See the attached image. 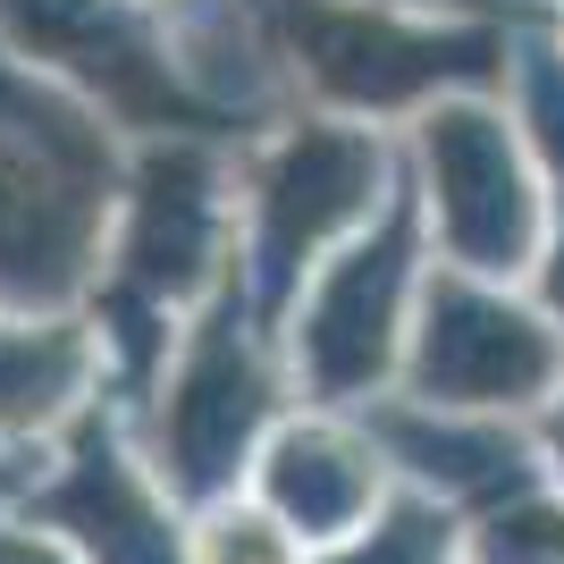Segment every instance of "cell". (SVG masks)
Wrapping results in <instances>:
<instances>
[{
  "label": "cell",
  "mask_w": 564,
  "mask_h": 564,
  "mask_svg": "<svg viewBox=\"0 0 564 564\" xmlns=\"http://www.w3.org/2000/svg\"><path fill=\"white\" fill-rule=\"evenodd\" d=\"M564 379V321L522 295L514 279L480 270H430L413 337H404L397 397L422 404H464V413H531Z\"/></svg>",
  "instance_id": "8"
},
{
  "label": "cell",
  "mask_w": 564,
  "mask_h": 564,
  "mask_svg": "<svg viewBox=\"0 0 564 564\" xmlns=\"http://www.w3.org/2000/svg\"><path fill=\"white\" fill-rule=\"evenodd\" d=\"M438 270L430 219L413 203V186L388 194V212L362 236H346L279 312V346L295 371L304 404H337V413H371L379 397H397L404 337L422 312V286Z\"/></svg>",
  "instance_id": "6"
},
{
  "label": "cell",
  "mask_w": 564,
  "mask_h": 564,
  "mask_svg": "<svg viewBox=\"0 0 564 564\" xmlns=\"http://www.w3.org/2000/svg\"><path fill=\"white\" fill-rule=\"evenodd\" d=\"M547 25H556V34H564V0H547Z\"/></svg>",
  "instance_id": "17"
},
{
  "label": "cell",
  "mask_w": 564,
  "mask_h": 564,
  "mask_svg": "<svg viewBox=\"0 0 564 564\" xmlns=\"http://www.w3.org/2000/svg\"><path fill=\"white\" fill-rule=\"evenodd\" d=\"M404 186L447 270L531 279L547 253V186L506 94H447L404 127Z\"/></svg>",
  "instance_id": "7"
},
{
  "label": "cell",
  "mask_w": 564,
  "mask_h": 564,
  "mask_svg": "<svg viewBox=\"0 0 564 564\" xmlns=\"http://www.w3.org/2000/svg\"><path fill=\"white\" fill-rule=\"evenodd\" d=\"M312 564H464V531H455V506L422 489H397L362 531L312 547Z\"/></svg>",
  "instance_id": "12"
},
{
  "label": "cell",
  "mask_w": 564,
  "mask_h": 564,
  "mask_svg": "<svg viewBox=\"0 0 564 564\" xmlns=\"http://www.w3.org/2000/svg\"><path fill=\"white\" fill-rule=\"evenodd\" d=\"M540 471L564 489V379H556V397L540 404Z\"/></svg>",
  "instance_id": "15"
},
{
  "label": "cell",
  "mask_w": 564,
  "mask_h": 564,
  "mask_svg": "<svg viewBox=\"0 0 564 564\" xmlns=\"http://www.w3.org/2000/svg\"><path fill=\"white\" fill-rule=\"evenodd\" d=\"M506 101H514L522 135H531V161H540V186H547V253H540V270H531V286H540V304L564 321V34L547 18H522Z\"/></svg>",
  "instance_id": "11"
},
{
  "label": "cell",
  "mask_w": 564,
  "mask_h": 564,
  "mask_svg": "<svg viewBox=\"0 0 564 564\" xmlns=\"http://www.w3.org/2000/svg\"><path fill=\"white\" fill-rule=\"evenodd\" d=\"M186 556L194 564H312V547L270 497L228 489V497H212V506H194Z\"/></svg>",
  "instance_id": "13"
},
{
  "label": "cell",
  "mask_w": 564,
  "mask_h": 564,
  "mask_svg": "<svg viewBox=\"0 0 564 564\" xmlns=\"http://www.w3.org/2000/svg\"><path fill=\"white\" fill-rule=\"evenodd\" d=\"M127 9H169V0H127Z\"/></svg>",
  "instance_id": "18"
},
{
  "label": "cell",
  "mask_w": 564,
  "mask_h": 564,
  "mask_svg": "<svg viewBox=\"0 0 564 564\" xmlns=\"http://www.w3.org/2000/svg\"><path fill=\"white\" fill-rule=\"evenodd\" d=\"M404 186V135L329 110H286L236 143V270L279 321L295 286L362 236Z\"/></svg>",
  "instance_id": "4"
},
{
  "label": "cell",
  "mask_w": 564,
  "mask_h": 564,
  "mask_svg": "<svg viewBox=\"0 0 564 564\" xmlns=\"http://www.w3.org/2000/svg\"><path fill=\"white\" fill-rule=\"evenodd\" d=\"M480 564H564V506L514 497L480 522Z\"/></svg>",
  "instance_id": "14"
},
{
  "label": "cell",
  "mask_w": 564,
  "mask_h": 564,
  "mask_svg": "<svg viewBox=\"0 0 564 564\" xmlns=\"http://www.w3.org/2000/svg\"><path fill=\"white\" fill-rule=\"evenodd\" d=\"M388 480H397V464L379 447L371 413H337V404H295L253 455V497H270L304 531V547L362 531L397 497Z\"/></svg>",
  "instance_id": "9"
},
{
  "label": "cell",
  "mask_w": 564,
  "mask_h": 564,
  "mask_svg": "<svg viewBox=\"0 0 564 564\" xmlns=\"http://www.w3.org/2000/svg\"><path fill=\"white\" fill-rule=\"evenodd\" d=\"M286 388H295V371H286L279 321L253 304V286L236 270L186 321V337L169 346L161 379H152V397L135 404L152 471L194 506L228 497L253 471L261 438L286 422Z\"/></svg>",
  "instance_id": "5"
},
{
  "label": "cell",
  "mask_w": 564,
  "mask_h": 564,
  "mask_svg": "<svg viewBox=\"0 0 564 564\" xmlns=\"http://www.w3.org/2000/svg\"><path fill=\"white\" fill-rule=\"evenodd\" d=\"M286 110L413 127L447 94H506L522 18H438L397 0H245Z\"/></svg>",
  "instance_id": "3"
},
{
  "label": "cell",
  "mask_w": 564,
  "mask_h": 564,
  "mask_svg": "<svg viewBox=\"0 0 564 564\" xmlns=\"http://www.w3.org/2000/svg\"><path fill=\"white\" fill-rule=\"evenodd\" d=\"M236 279V135H135L110 253L85 295L110 354V397L135 413L186 321Z\"/></svg>",
  "instance_id": "1"
},
{
  "label": "cell",
  "mask_w": 564,
  "mask_h": 564,
  "mask_svg": "<svg viewBox=\"0 0 564 564\" xmlns=\"http://www.w3.org/2000/svg\"><path fill=\"white\" fill-rule=\"evenodd\" d=\"M397 9H438V18H540L522 0H397Z\"/></svg>",
  "instance_id": "16"
},
{
  "label": "cell",
  "mask_w": 564,
  "mask_h": 564,
  "mask_svg": "<svg viewBox=\"0 0 564 564\" xmlns=\"http://www.w3.org/2000/svg\"><path fill=\"white\" fill-rule=\"evenodd\" d=\"M110 397V354L85 304H0V455H51Z\"/></svg>",
  "instance_id": "10"
},
{
  "label": "cell",
  "mask_w": 564,
  "mask_h": 564,
  "mask_svg": "<svg viewBox=\"0 0 564 564\" xmlns=\"http://www.w3.org/2000/svg\"><path fill=\"white\" fill-rule=\"evenodd\" d=\"M135 135L59 76L0 43V304H85L110 253Z\"/></svg>",
  "instance_id": "2"
}]
</instances>
